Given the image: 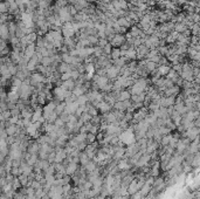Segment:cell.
I'll list each match as a JSON object with an SVG mask.
<instances>
[{
  "label": "cell",
  "instance_id": "obj_26",
  "mask_svg": "<svg viewBox=\"0 0 200 199\" xmlns=\"http://www.w3.org/2000/svg\"><path fill=\"white\" fill-rule=\"evenodd\" d=\"M191 165L193 166V169H199L200 168V152L194 154L193 156V159H192V163Z\"/></svg>",
  "mask_w": 200,
  "mask_h": 199
},
{
  "label": "cell",
  "instance_id": "obj_4",
  "mask_svg": "<svg viewBox=\"0 0 200 199\" xmlns=\"http://www.w3.org/2000/svg\"><path fill=\"white\" fill-rule=\"evenodd\" d=\"M0 38L6 40V41H9L11 35H9V29H8L7 23H1V26H0Z\"/></svg>",
  "mask_w": 200,
  "mask_h": 199
},
{
  "label": "cell",
  "instance_id": "obj_42",
  "mask_svg": "<svg viewBox=\"0 0 200 199\" xmlns=\"http://www.w3.org/2000/svg\"><path fill=\"white\" fill-rule=\"evenodd\" d=\"M108 43H109V41H108L106 39H100V42H99V45H97V46H100V47H102V48H104Z\"/></svg>",
  "mask_w": 200,
  "mask_h": 199
},
{
  "label": "cell",
  "instance_id": "obj_41",
  "mask_svg": "<svg viewBox=\"0 0 200 199\" xmlns=\"http://www.w3.org/2000/svg\"><path fill=\"white\" fill-rule=\"evenodd\" d=\"M72 79V75H70V72L69 73H63L61 75V80L62 81H67V80H70Z\"/></svg>",
  "mask_w": 200,
  "mask_h": 199
},
{
  "label": "cell",
  "instance_id": "obj_36",
  "mask_svg": "<svg viewBox=\"0 0 200 199\" xmlns=\"http://www.w3.org/2000/svg\"><path fill=\"white\" fill-rule=\"evenodd\" d=\"M112 46H111V43L109 42L104 48H103V53L105 54V55H111V52H112Z\"/></svg>",
  "mask_w": 200,
  "mask_h": 199
},
{
  "label": "cell",
  "instance_id": "obj_44",
  "mask_svg": "<svg viewBox=\"0 0 200 199\" xmlns=\"http://www.w3.org/2000/svg\"><path fill=\"white\" fill-rule=\"evenodd\" d=\"M0 43H1V47H0V48H1V50L8 47V46H7V41H6V40H4V39H1V40H0Z\"/></svg>",
  "mask_w": 200,
  "mask_h": 199
},
{
  "label": "cell",
  "instance_id": "obj_15",
  "mask_svg": "<svg viewBox=\"0 0 200 199\" xmlns=\"http://www.w3.org/2000/svg\"><path fill=\"white\" fill-rule=\"evenodd\" d=\"M131 93L128 90V89H124L119 93V95L117 96V101H128V99H131Z\"/></svg>",
  "mask_w": 200,
  "mask_h": 199
},
{
  "label": "cell",
  "instance_id": "obj_1",
  "mask_svg": "<svg viewBox=\"0 0 200 199\" xmlns=\"http://www.w3.org/2000/svg\"><path fill=\"white\" fill-rule=\"evenodd\" d=\"M199 136H200V128H197V127H192V128L187 129L185 132L182 134V137H186L191 142L194 141L196 138H198Z\"/></svg>",
  "mask_w": 200,
  "mask_h": 199
},
{
  "label": "cell",
  "instance_id": "obj_46",
  "mask_svg": "<svg viewBox=\"0 0 200 199\" xmlns=\"http://www.w3.org/2000/svg\"><path fill=\"white\" fill-rule=\"evenodd\" d=\"M198 85H199V86H200V82H199V83H198Z\"/></svg>",
  "mask_w": 200,
  "mask_h": 199
},
{
  "label": "cell",
  "instance_id": "obj_38",
  "mask_svg": "<svg viewBox=\"0 0 200 199\" xmlns=\"http://www.w3.org/2000/svg\"><path fill=\"white\" fill-rule=\"evenodd\" d=\"M11 112H12V116H15V117H21V110H20L18 107H15L14 109H12V110H11Z\"/></svg>",
  "mask_w": 200,
  "mask_h": 199
},
{
  "label": "cell",
  "instance_id": "obj_21",
  "mask_svg": "<svg viewBox=\"0 0 200 199\" xmlns=\"http://www.w3.org/2000/svg\"><path fill=\"white\" fill-rule=\"evenodd\" d=\"M91 159L89 158V156H88V154L86 152V151H82L81 154H80V164L82 165V166H84L88 162H90Z\"/></svg>",
  "mask_w": 200,
  "mask_h": 199
},
{
  "label": "cell",
  "instance_id": "obj_5",
  "mask_svg": "<svg viewBox=\"0 0 200 199\" xmlns=\"http://www.w3.org/2000/svg\"><path fill=\"white\" fill-rule=\"evenodd\" d=\"M174 104H176V96H169V97L163 96L160 99V107L169 108V107L174 105Z\"/></svg>",
  "mask_w": 200,
  "mask_h": 199
},
{
  "label": "cell",
  "instance_id": "obj_3",
  "mask_svg": "<svg viewBox=\"0 0 200 199\" xmlns=\"http://www.w3.org/2000/svg\"><path fill=\"white\" fill-rule=\"evenodd\" d=\"M121 75V69L118 68V67H116V66H111V67H109L108 68V72H106V76L110 79V80H112V81H115L118 76Z\"/></svg>",
  "mask_w": 200,
  "mask_h": 199
},
{
  "label": "cell",
  "instance_id": "obj_28",
  "mask_svg": "<svg viewBox=\"0 0 200 199\" xmlns=\"http://www.w3.org/2000/svg\"><path fill=\"white\" fill-rule=\"evenodd\" d=\"M111 60H117L119 58H122V52H121V48H112V52H111Z\"/></svg>",
  "mask_w": 200,
  "mask_h": 199
},
{
  "label": "cell",
  "instance_id": "obj_34",
  "mask_svg": "<svg viewBox=\"0 0 200 199\" xmlns=\"http://www.w3.org/2000/svg\"><path fill=\"white\" fill-rule=\"evenodd\" d=\"M90 123H93L94 125H101V124H102V117H101L100 115H97V116H94V117L91 118Z\"/></svg>",
  "mask_w": 200,
  "mask_h": 199
},
{
  "label": "cell",
  "instance_id": "obj_35",
  "mask_svg": "<svg viewBox=\"0 0 200 199\" xmlns=\"http://www.w3.org/2000/svg\"><path fill=\"white\" fill-rule=\"evenodd\" d=\"M45 195H47V192L43 190V188H41V189H39V190L35 191V197L38 199H41Z\"/></svg>",
  "mask_w": 200,
  "mask_h": 199
},
{
  "label": "cell",
  "instance_id": "obj_31",
  "mask_svg": "<svg viewBox=\"0 0 200 199\" xmlns=\"http://www.w3.org/2000/svg\"><path fill=\"white\" fill-rule=\"evenodd\" d=\"M77 102H79L80 105H86V104L89 103V97H88L87 94H86V95H82V96H80V97L77 99Z\"/></svg>",
  "mask_w": 200,
  "mask_h": 199
},
{
  "label": "cell",
  "instance_id": "obj_17",
  "mask_svg": "<svg viewBox=\"0 0 200 199\" xmlns=\"http://www.w3.org/2000/svg\"><path fill=\"white\" fill-rule=\"evenodd\" d=\"M171 119L173 121V123L177 125V127H179L180 124H182V119H183V116L178 112V111H173V114L171 115Z\"/></svg>",
  "mask_w": 200,
  "mask_h": 199
},
{
  "label": "cell",
  "instance_id": "obj_13",
  "mask_svg": "<svg viewBox=\"0 0 200 199\" xmlns=\"http://www.w3.org/2000/svg\"><path fill=\"white\" fill-rule=\"evenodd\" d=\"M97 166H99V164L95 162V161H90V162H88L83 168H84V170L88 172V173H90V172H93V171H95L96 169H97Z\"/></svg>",
  "mask_w": 200,
  "mask_h": 199
},
{
  "label": "cell",
  "instance_id": "obj_33",
  "mask_svg": "<svg viewBox=\"0 0 200 199\" xmlns=\"http://www.w3.org/2000/svg\"><path fill=\"white\" fill-rule=\"evenodd\" d=\"M103 54L104 53H103V48L102 47H100V46H95L94 47V56L95 58H100Z\"/></svg>",
  "mask_w": 200,
  "mask_h": 199
},
{
  "label": "cell",
  "instance_id": "obj_12",
  "mask_svg": "<svg viewBox=\"0 0 200 199\" xmlns=\"http://www.w3.org/2000/svg\"><path fill=\"white\" fill-rule=\"evenodd\" d=\"M33 114H34V109L30 105H27L25 109L21 110V117L22 118H30L32 119Z\"/></svg>",
  "mask_w": 200,
  "mask_h": 199
},
{
  "label": "cell",
  "instance_id": "obj_9",
  "mask_svg": "<svg viewBox=\"0 0 200 199\" xmlns=\"http://www.w3.org/2000/svg\"><path fill=\"white\" fill-rule=\"evenodd\" d=\"M7 96H8V102L18 103V102L20 101V95H19V92H18V90L11 89V90L7 93ZM8 102H7V103H8Z\"/></svg>",
  "mask_w": 200,
  "mask_h": 199
},
{
  "label": "cell",
  "instance_id": "obj_45",
  "mask_svg": "<svg viewBox=\"0 0 200 199\" xmlns=\"http://www.w3.org/2000/svg\"><path fill=\"white\" fill-rule=\"evenodd\" d=\"M197 108H198V110H200V101L197 102Z\"/></svg>",
  "mask_w": 200,
  "mask_h": 199
},
{
  "label": "cell",
  "instance_id": "obj_39",
  "mask_svg": "<svg viewBox=\"0 0 200 199\" xmlns=\"http://www.w3.org/2000/svg\"><path fill=\"white\" fill-rule=\"evenodd\" d=\"M55 159H56V152L53 151V152H50L49 156H48V162H49L50 164H54V163H55Z\"/></svg>",
  "mask_w": 200,
  "mask_h": 199
},
{
  "label": "cell",
  "instance_id": "obj_2",
  "mask_svg": "<svg viewBox=\"0 0 200 199\" xmlns=\"http://www.w3.org/2000/svg\"><path fill=\"white\" fill-rule=\"evenodd\" d=\"M125 42H126L125 34H116V36L112 39V41L110 43L113 48H121V46L124 45Z\"/></svg>",
  "mask_w": 200,
  "mask_h": 199
},
{
  "label": "cell",
  "instance_id": "obj_6",
  "mask_svg": "<svg viewBox=\"0 0 200 199\" xmlns=\"http://www.w3.org/2000/svg\"><path fill=\"white\" fill-rule=\"evenodd\" d=\"M96 108L99 109V111H100L102 115L110 112V111H111V109H112V107H111L109 103H106L105 101H102V102H100V103L96 105Z\"/></svg>",
  "mask_w": 200,
  "mask_h": 199
},
{
  "label": "cell",
  "instance_id": "obj_40",
  "mask_svg": "<svg viewBox=\"0 0 200 199\" xmlns=\"http://www.w3.org/2000/svg\"><path fill=\"white\" fill-rule=\"evenodd\" d=\"M160 59H162V55H160V54H158V55H156V56H153V58H151L150 60H151L152 62H155V63H157V65H159V62H160Z\"/></svg>",
  "mask_w": 200,
  "mask_h": 199
},
{
  "label": "cell",
  "instance_id": "obj_32",
  "mask_svg": "<svg viewBox=\"0 0 200 199\" xmlns=\"http://www.w3.org/2000/svg\"><path fill=\"white\" fill-rule=\"evenodd\" d=\"M96 141H97L96 139V135L95 134H91V132H88V135H87V143L88 144H93Z\"/></svg>",
  "mask_w": 200,
  "mask_h": 199
},
{
  "label": "cell",
  "instance_id": "obj_18",
  "mask_svg": "<svg viewBox=\"0 0 200 199\" xmlns=\"http://www.w3.org/2000/svg\"><path fill=\"white\" fill-rule=\"evenodd\" d=\"M62 87H65L67 90H74V88L76 87V81H74V80H67V81H63V83H62Z\"/></svg>",
  "mask_w": 200,
  "mask_h": 199
},
{
  "label": "cell",
  "instance_id": "obj_7",
  "mask_svg": "<svg viewBox=\"0 0 200 199\" xmlns=\"http://www.w3.org/2000/svg\"><path fill=\"white\" fill-rule=\"evenodd\" d=\"M81 164H77V163H74V162H70L68 163V165L66 166V170H67V175L68 176H73L76 173V171L80 169Z\"/></svg>",
  "mask_w": 200,
  "mask_h": 199
},
{
  "label": "cell",
  "instance_id": "obj_47",
  "mask_svg": "<svg viewBox=\"0 0 200 199\" xmlns=\"http://www.w3.org/2000/svg\"><path fill=\"white\" fill-rule=\"evenodd\" d=\"M199 97H200V93H199Z\"/></svg>",
  "mask_w": 200,
  "mask_h": 199
},
{
  "label": "cell",
  "instance_id": "obj_10",
  "mask_svg": "<svg viewBox=\"0 0 200 199\" xmlns=\"http://www.w3.org/2000/svg\"><path fill=\"white\" fill-rule=\"evenodd\" d=\"M139 191V186H138V179L137 178H135L133 181H132V183L129 185V188H128V193L130 195V196H132V195H135L136 192H138Z\"/></svg>",
  "mask_w": 200,
  "mask_h": 199
},
{
  "label": "cell",
  "instance_id": "obj_22",
  "mask_svg": "<svg viewBox=\"0 0 200 199\" xmlns=\"http://www.w3.org/2000/svg\"><path fill=\"white\" fill-rule=\"evenodd\" d=\"M145 67H146V69L149 70V73L151 74L153 70H156L157 68H158V65L157 63H155V62H152L151 60H149V59H146V63H145Z\"/></svg>",
  "mask_w": 200,
  "mask_h": 199
},
{
  "label": "cell",
  "instance_id": "obj_37",
  "mask_svg": "<svg viewBox=\"0 0 200 199\" xmlns=\"http://www.w3.org/2000/svg\"><path fill=\"white\" fill-rule=\"evenodd\" d=\"M8 11H9V8H8L7 4H6V1H2L0 4V12L1 13H8Z\"/></svg>",
  "mask_w": 200,
  "mask_h": 199
},
{
  "label": "cell",
  "instance_id": "obj_20",
  "mask_svg": "<svg viewBox=\"0 0 200 199\" xmlns=\"http://www.w3.org/2000/svg\"><path fill=\"white\" fill-rule=\"evenodd\" d=\"M146 99V93H143V94H139V95H132L131 96V101L132 103H142L144 102Z\"/></svg>",
  "mask_w": 200,
  "mask_h": 199
},
{
  "label": "cell",
  "instance_id": "obj_27",
  "mask_svg": "<svg viewBox=\"0 0 200 199\" xmlns=\"http://www.w3.org/2000/svg\"><path fill=\"white\" fill-rule=\"evenodd\" d=\"M66 107H67V104H66V102L63 101V102H60L57 105H56V109H55V112L60 116V115H62L65 111H66Z\"/></svg>",
  "mask_w": 200,
  "mask_h": 199
},
{
  "label": "cell",
  "instance_id": "obj_11",
  "mask_svg": "<svg viewBox=\"0 0 200 199\" xmlns=\"http://www.w3.org/2000/svg\"><path fill=\"white\" fill-rule=\"evenodd\" d=\"M79 107H80V104H79L77 101H76V102H73V103H70V104H67V107H66V112L69 114V115H75V114H76V110L79 109Z\"/></svg>",
  "mask_w": 200,
  "mask_h": 199
},
{
  "label": "cell",
  "instance_id": "obj_19",
  "mask_svg": "<svg viewBox=\"0 0 200 199\" xmlns=\"http://www.w3.org/2000/svg\"><path fill=\"white\" fill-rule=\"evenodd\" d=\"M87 135L88 134H83V132H79L76 135H73V138L80 144V143H83V142H87Z\"/></svg>",
  "mask_w": 200,
  "mask_h": 199
},
{
  "label": "cell",
  "instance_id": "obj_43",
  "mask_svg": "<svg viewBox=\"0 0 200 199\" xmlns=\"http://www.w3.org/2000/svg\"><path fill=\"white\" fill-rule=\"evenodd\" d=\"M142 198H143V196H142L140 191H138V192H136L135 195L131 196V199H142Z\"/></svg>",
  "mask_w": 200,
  "mask_h": 199
},
{
  "label": "cell",
  "instance_id": "obj_30",
  "mask_svg": "<svg viewBox=\"0 0 200 199\" xmlns=\"http://www.w3.org/2000/svg\"><path fill=\"white\" fill-rule=\"evenodd\" d=\"M12 117V112H11V110H6V111H4V112H1V121L2 122H7L9 118Z\"/></svg>",
  "mask_w": 200,
  "mask_h": 199
},
{
  "label": "cell",
  "instance_id": "obj_29",
  "mask_svg": "<svg viewBox=\"0 0 200 199\" xmlns=\"http://www.w3.org/2000/svg\"><path fill=\"white\" fill-rule=\"evenodd\" d=\"M53 62H54V59H53L52 56H47V58H43V59L41 60V63H40V65H42V66H45V67H50V66L53 65Z\"/></svg>",
  "mask_w": 200,
  "mask_h": 199
},
{
  "label": "cell",
  "instance_id": "obj_23",
  "mask_svg": "<svg viewBox=\"0 0 200 199\" xmlns=\"http://www.w3.org/2000/svg\"><path fill=\"white\" fill-rule=\"evenodd\" d=\"M172 132L171 134H169V135H165V136H163V138H162V142H160V146H167V145H170V143H171V141H172Z\"/></svg>",
  "mask_w": 200,
  "mask_h": 199
},
{
  "label": "cell",
  "instance_id": "obj_24",
  "mask_svg": "<svg viewBox=\"0 0 200 199\" xmlns=\"http://www.w3.org/2000/svg\"><path fill=\"white\" fill-rule=\"evenodd\" d=\"M151 189H152V185H150V184L145 183V184L143 185V188H142L139 191H140V193H142V196H143V197H148V196L150 195Z\"/></svg>",
  "mask_w": 200,
  "mask_h": 199
},
{
  "label": "cell",
  "instance_id": "obj_8",
  "mask_svg": "<svg viewBox=\"0 0 200 199\" xmlns=\"http://www.w3.org/2000/svg\"><path fill=\"white\" fill-rule=\"evenodd\" d=\"M170 70H171V65L158 66V68H157V74H158V76H160V77H166Z\"/></svg>",
  "mask_w": 200,
  "mask_h": 199
},
{
  "label": "cell",
  "instance_id": "obj_14",
  "mask_svg": "<svg viewBox=\"0 0 200 199\" xmlns=\"http://www.w3.org/2000/svg\"><path fill=\"white\" fill-rule=\"evenodd\" d=\"M88 93V90L83 87V86H76L75 88H74V90H73V94L75 95V96H77V97H80V96H82V95H86Z\"/></svg>",
  "mask_w": 200,
  "mask_h": 199
},
{
  "label": "cell",
  "instance_id": "obj_25",
  "mask_svg": "<svg viewBox=\"0 0 200 199\" xmlns=\"http://www.w3.org/2000/svg\"><path fill=\"white\" fill-rule=\"evenodd\" d=\"M187 29H189V27H187V25H185L184 22H178V23H176V27H174V31H176V32L183 34V33H184L185 31H187Z\"/></svg>",
  "mask_w": 200,
  "mask_h": 199
},
{
  "label": "cell",
  "instance_id": "obj_16",
  "mask_svg": "<svg viewBox=\"0 0 200 199\" xmlns=\"http://www.w3.org/2000/svg\"><path fill=\"white\" fill-rule=\"evenodd\" d=\"M117 23L119 25V26H122V27H125V28H131L132 27V23L125 18V16H122V18H118L117 19Z\"/></svg>",
  "mask_w": 200,
  "mask_h": 199
}]
</instances>
